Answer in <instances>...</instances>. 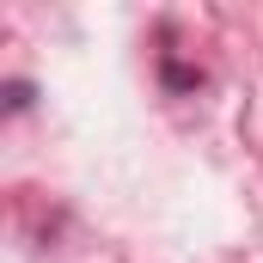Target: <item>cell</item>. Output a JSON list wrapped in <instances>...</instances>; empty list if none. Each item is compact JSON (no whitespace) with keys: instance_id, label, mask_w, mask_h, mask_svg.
<instances>
[{"instance_id":"1","label":"cell","mask_w":263,"mask_h":263,"mask_svg":"<svg viewBox=\"0 0 263 263\" xmlns=\"http://www.w3.org/2000/svg\"><path fill=\"white\" fill-rule=\"evenodd\" d=\"M31 104V86L25 80H6V110H25Z\"/></svg>"}]
</instances>
